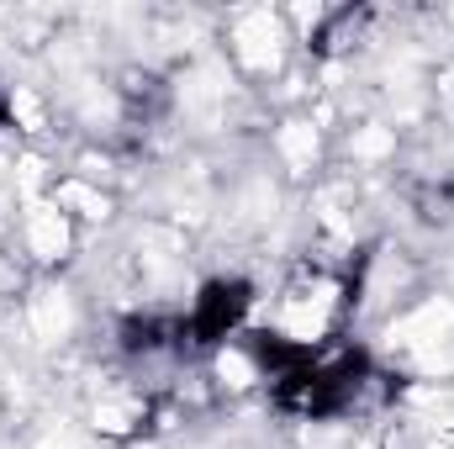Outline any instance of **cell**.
Here are the masks:
<instances>
[{
	"instance_id": "6da1fadb",
	"label": "cell",
	"mask_w": 454,
	"mask_h": 449,
	"mask_svg": "<svg viewBox=\"0 0 454 449\" xmlns=\"http://www.w3.org/2000/svg\"><path fill=\"white\" fill-rule=\"evenodd\" d=\"M354 307V286H348V275L343 270H323V264H301L286 286H280V296H275V307H270V328L264 334L280 338L286 349H317V343H328L333 328L343 323V312Z\"/></svg>"
},
{
	"instance_id": "7a4b0ae2",
	"label": "cell",
	"mask_w": 454,
	"mask_h": 449,
	"mask_svg": "<svg viewBox=\"0 0 454 449\" xmlns=\"http://www.w3.org/2000/svg\"><path fill=\"white\" fill-rule=\"evenodd\" d=\"M291 48H296V37H291L286 11H275V5L232 11V21H227V59H232L243 75H254V80L280 75L286 59H291Z\"/></svg>"
},
{
	"instance_id": "3957f363",
	"label": "cell",
	"mask_w": 454,
	"mask_h": 449,
	"mask_svg": "<svg viewBox=\"0 0 454 449\" xmlns=\"http://www.w3.org/2000/svg\"><path fill=\"white\" fill-rule=\"evenodd\" d=\"M444 343H454V296H444V291H428V296L407 302L386 323V349L402 365H412V359H423V354H434Z\"/></svg>"
},
{
	"instance_id": "277c9868",
	"label": "cell",
	"mask_w": 454,
	"mask_h": 449,
	"mask_svg": "<svg viewBox=\"0 0 454 449\" xmlns=\"http://www.w3.org/2000/svg\"><path fill=\"white\" fill-rule=\"evenodd\" d=\"M407 302H418V270L402 248H380L364 259L359 280H354V312L359 318H396Z\"/></svg>"
},
{
	"instance_id": "5b68a950",
	"label": "cell",
	"mask_w": 454,
	"mask_h": 449,
	"mask_svg": "<svg viewBox=\"0 0 454 449\" xmlns=\"http://www.w3.org/2000/svg\"><path fill=\"white\" fill-rule=\"evenodd\" d=\"M21 334L32 338V343H43V349H64L69 338L80 334V302H74V291L64 286V280H37V286H27V296H21Z\"/></svg>"
},
{
	"instance_id": "8992f818",
	"label": "cell",
	"mask_w": 454,
	"mask_h": 449,
	"mask_svg": "<svg viewBox=\"0 0 454 449\" xmlns=\"http://www.w3.org/2000/svg\"><path fill=\"white\" fill-rule=\"evenodd\" d=\"M153 418V402L137 381H106L96 397H90V429L112 445H137L143 429Z\"/></svg>"
},
{
	"instance_id": "52a82bcc",
	"label": "cell",
	"mask_w": 454,
	"mask_h": 449,
	"mask_svg": "<svg viewBox=\"0 0 454 449\" xmlns=\"http://www.w3.org/2000/svg\"><path fill=\"white\" fill-rule=\"evenodd\" d=\"M21 254H27L32 264H43V270L64 264V259L74 254V217H69L53 196L21 201Z\"/></svg>"
},
{
	"instance_id": "ba28073f",
	"label": "cell",
	"mask_w": 454,
	"mask_h": 449,
	"mask_svg": "<svg viewBox=\"0 0 454 449\" xmlns=\"http://www.w3.org/2000/svg\"><path fill=\"white\" fill-rule=\"evenodd\" d=\"M175 106L191 116V122H201V127H217L227 122V101H232V75H227V64L217 59H196V64H185V75L175 80Z\"/></svg>"
},
{
	"instance_id": "9c48e42d",
	"label": "cell",
	"mask_w": 454,
	"mask_h": 449,
	"mask_svg": "<svg viewBox=\"0 0 454 449\" xmlns=\"http://www.w3.org/2000/svg\"><path fill=\"white\" fill-rule=\"evenodd\" d=\"M207 381L227 391V397H248V391H259L270 375H264V359H259V349H254V338H223V343H212V370H207Z\"/></svg>"
},
{
	"instance_id": "30bf717a",
	"label": "cell",
	"mask_w": 454,
	"mask_h": 449,
	"mask_svg": "<svg viewBox=\"0 0 454 449\" xmlns=\"http://www.w3.org/2000/svg\"><path fill=\"white\" fill-rule=\"evenodd\" d=\"M270 148H275L280 169H286V175H296V180L317 175V169H323V154H328V143H323V127H317L312 116H286V122L275 127Z\"/></svg>"
},
{
	"instance_id": "8fae6325",
	"label": "cell",
	"mask_w": 454,
	"mask_h": 449,
	"mask_svg": "<svg viewBox=\"0 0 454 449\" xmlns=\"http://www.w3.org/2000/svg\"><path fill=\"white\" fill-rule=\"evenodd\" d=\"M53 201H59L74 223H90V227L112 223V212H116L112 191H106V185H90V180H80V175H59Z\"/></svg>"
},
{
	"instance_id": "7c38bea8",
	"label": "cell",
	"mask_w": 454,
	"mask_h": 449,
	"mask_svg": "<svg viewBox=\"0 0 454 449\" xmlns=\"http://www.w3.org/2000/svg\"><path fill=\"white\" fill-rule=\"evenodd\" d=\"M343 154H348V164H359V169H380V164L396 159V127H391V122H359V127L343 138Z\"/></svg>"
},
{
	"instance_id": "4fadbf2b",
	"label": "cell",
	"mask_w": 454,
	"mask_h": 449,
	"mask_svg": "<svg viewBox=\"0 0 454 449\" xmlns=\"http://www.w3.org/2000/svg\"><path fill=\"white\" fill-rule=\"evenodd\" d=\"M5 116H11V127H21L27 138H43V132H48V101H43L32 85H11V91H5Z\"/></svg>"
},
{
	"instance_id": "5bb4252c",
	"label": "cell",
	"mask_w": 454,
	"mask_h": 449,
	"mask_svg": "<svg viewBox=\"0 0 454 449\" xmlns=\"http://www.w3.org/2000/svg\"><path fill=\"white\" fill-rule=\"evenodd\" d=\"M11 175H16V159H11V148H5V143H0V185H5V180H11Z\"/></svg>"
}]
</instances>
